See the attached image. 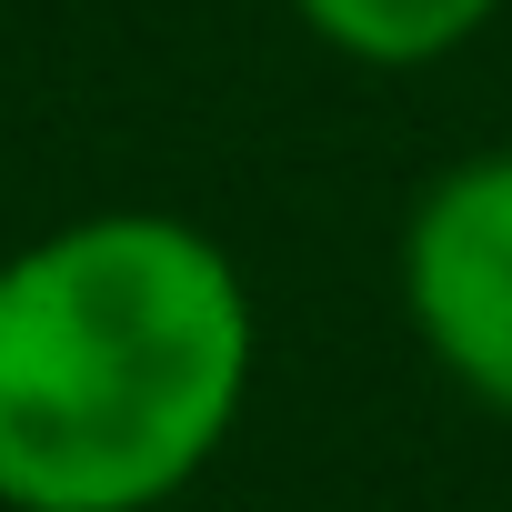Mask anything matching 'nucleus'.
I'll use <instances>...</instances> for the list:
<instances>
[{"mask_svg":"<svg viewBox=\"0 0 512 512\" xmlns=\"http://www.w3.org/2000/svg\"><path fill=\"white\" fill-rule=\"evenodd\" d=\"M262 302L191 211H71L0 251V512H161L251 412Z\"/></svg>","mask_w":512,"mask_h":512,"instance_id":"obj_1","label":"nucleus"},{"mask_svg":"<svg viewBox=\"0 0 512 512\" xmlns=\"http://www.w3.org/2000/svg\"><path fill=\"white\" fill-rule=\"evenodd\" d=\"M392 292L422 362L492 422H512V141L432 171L392 241Z\"/></svg>","mask_w":512,"mask_h":512,"instance_id":"obj_2","label":"nucleus"},{"mask_svg":"<svg viewBox=\"0 0 512 512\" xmlns=\"http://www.w3.org/2000/svg\"><path fill=\"white\" fill-rule=\"evenodd\" d=\"M512 0H292V21L352 71H432L472 51Z\"/></svg>","mask_w":512,"mask_h":512,"instance_id":"obj_3","label":"nucleus"}]
</instances>
